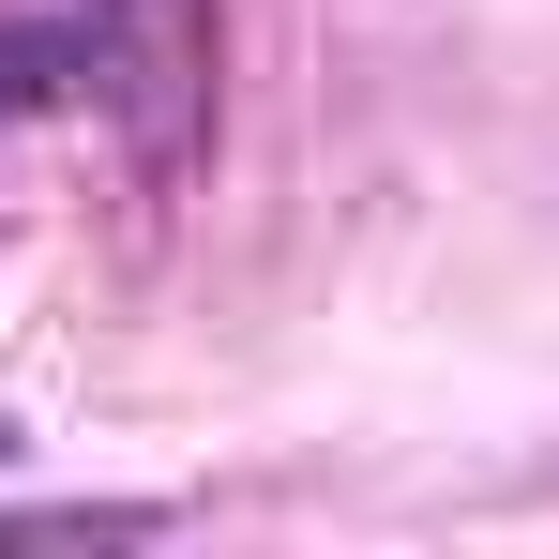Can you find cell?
Listing matches in <instances>:
<instances>
[{
  "mask_svg": "<svg viewBox=\"0 0 559 559\" xmlns=\"http://www.w3.org/2000/svg\"><path fill=\"white\" fill-rule=\"evenodd\" d=\"M76 61H92V46H76L61 15H15V31H0V121L61 106V92H76Z\"/></svg>",
  "mask_w": 559,
  "mask_h": 559,
  "instance_id": "1",
  "label": "cell"
},
{
  "mask_svg": "<svg viewBox=\"0 0 559 559\" xmlns=\"http://www.w3.org/2000/svg\"><path fill=\"white\" fill-rule=\"evenodd\" d=\"M92 15L152 61V76H182V61H197V0H92Z\"/></svg>",
  "mask_w": 559,
  "mask_h": 559,
  "instance_id": "2",
  "label": "cell"
},
{
  "mask_svg": "<svg viewBox=\"0 0 559 559\" xmlns=\"http://www.w3.org/2000/svg\"><path fill=\"white\" fill-rule=\"evenodd\" d=\"M0 454H15V439H0Z\"/></svg>",
  "mask_w": 559,
  "mask_h": 559,
  "instance_id": "3",
  "label": "cell"
}]
</instances>
